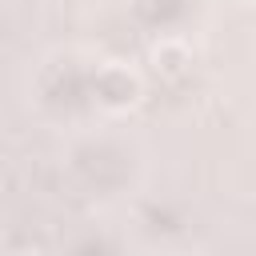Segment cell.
Masks as SVG:
<instances>
[{
  "instance_id": "1",
  "label": "cell",
  "mask_w": 256,
  "mask_h": 256,
  "mask_svg": "<svg viewBox=\"0 0 256 256\" xmlns=\"http://www.w3.org/2000/svg\"><path fill=\"white\" fill-rule=\"evenodd\" d=\"M184 60H188V52H184L180 44H164V48H156V64H160L164 72H180Z\"/></svg>"
}]
</instances>
